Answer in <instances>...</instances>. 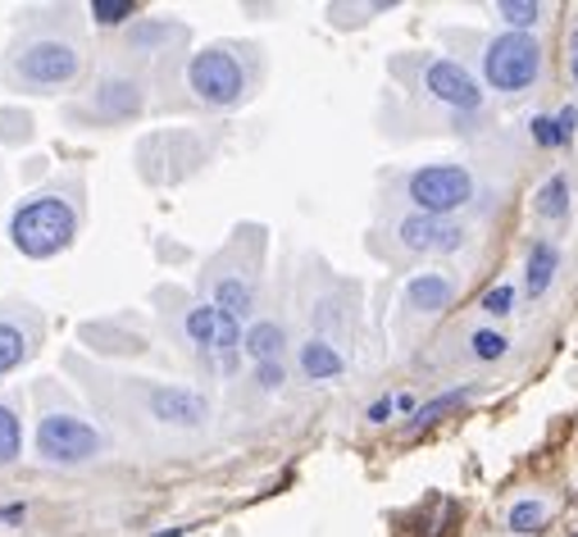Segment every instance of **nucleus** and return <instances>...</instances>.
Returning a JSON list of instances; mask_svg holds the SVG:
<instances>
[{"mask_svg":"<svg viewBox=\"0 0 578 537\" xmlns=\"http://www.w3.org/2000/svg\"><path fill=\"white\" fill-rule=\"evenodd\" d=\"M73 232H78L73 206L60 197H37L23 210H14V219H10V237L28 260H51L56 251L69 247Z\"/></svg>","mask_w":578,"mask_h":537,"instance_id":"obj_1","label":"nucleus"},{"mask_svg":"<svg viewBox=\"0 0 578 537\" xmlns=\"http://www.w3.org/2000/svg\"><path fill=\"white\" fill-rule=\"evenodd\" d=\"M484 78L501 96H524L542 78V41L534 32H501L484 46Z\"/></svg>","mask_w":578,"mask_h":537,"instance_id":"obj_2","label":"nucleus"},{"mask_svg":"<svg viewBox=\"0 0 578 537\" xmlns=\"http://www.w3.org/2000/svg\"><path fill=\"white\" fill-rule=\"evenodd\" d=\"M406 191L419 206V215L451 219L456 210H465L474 201V173L465 165H423V169L410 173Z\"/></svg>","mask_w":578,"mask_h":537,"instance_id":"obj_3","label":"nucleus"},{"mask_svg":"<svg viewBox=\"0 0 578 537\" xmlns=\"http://www.w3.org/2000/svg\"><path fill=\"white\" fill-rule=\"evenodd\" d=\"M187 87L197 91V101L228 110V106H237L247 96V69H242V60H237V56H228L223 46H210V51L191 56Z\"/></svg>","mask_w":578,"mask_h":537,"instance_id":"obj_4","label":"nucleus"},{"mask_svg":"<svg viewBox=\"0 0 578 537\" xmlns=\"http://www.w3.org/2000/svg\"><path fill=\"white\" fill-rule=\"evenodd\" d=\"M37 451L46 460H60V465H82L101 451V432L73 415H46L37 428Z\"/></svg>","mask_w":578,"mask_h":537,"instance_id":"obj_5","label":"nucleus"},{"mask_svg":"<svg viewBox=\"0 0 578 537\" xmlns=\"http://www.w3.org/2000/svg\"><path fill=\"white\" fill-rule=\"evenodd\" d=\"M423 87L432 101H442L447 110H460V115L484 110V87H478V78L456 60H432L423 69Z\"/></svg>","mask_w":578,"mask_h":537,"instance_id":"obj_6","label":"nucleus"},{"mask_svg":"<svg viewBox=\"0 0 578 537\" xmlns=\"http://www.w3.org/2000/svg\"><path fill=\"white\" fill-rule=\"evenodd\" d=\"M397 237H401V247L415 251V256H456L465 241H469V232L456 219H438V215H410V219H401Z\"/></svg>","mask_w":578,"mask_h":537,"instance_id":"obj_7","label":"nucleus"},{"mask_svg":"<svg viewBox=\"0 0 578 537\" xmlns=\"http://www.w3.org/2000/svg\"><path fill=\"white\" fill-rule=\"evenodd\" d=\"M78 51L69 41H32L28 51L19 56V73L23 82L32 87H60V82H73L78 78Z\"/></svg>","mask_w":578,"mask_h":537,"instance_id":"obj_8","label":"nucleus"},{"mask_svg":"<svg viewBox=\"0 0 578 537\" xmlns=\"http://www.w3.org/2000/svg\"><path fill=\"white\" fill-rule=\"evenodd\" d=\"M147 406L160 424H173V428H201L210 419V401L201 392H191V387H156Z\"/></svg>","mask_w":578,"mask_h":537,"instance_id":"obj_9","label":"nucleus"},{"mask_svg":"<svg viewBox=\"0 0 578 537\" xmlns=\"http://www.w3.org/2000/svg\"><path fill=\"white\" fill-rule=\"evenodd\" d=\"M556 274H560V247L551 237H538L534 247H528V256H524V297L542 301L551 291V282H556Z\"/></svg>","mask_w":578,"mask_h":537,"instance_id":"obj_10","label":"nucleus"},{"mask_svg":"<svg viewBox=\"0 0 578 537\" xmlns=\"http://www.w3.org/2000/svg\"><path fill=\"white\" fill-rule=\"evenodd\" d=\"M456 291H460V287H456L447 274H415V278L406 282V306L419 310V315H442V310H451Z\"/></svg>","mask_w":578,"mask_h":537,"instance_id":"obj_11","label":"nucleus"},{"mask_svg":"<svg viewBox=\"0 0 578 537\" xmlns=\"http://www.w3.org/2000/svg\"><path fill=\"white\" fill-rule=\"evenodd\" d=\"M551 519H556V506H551L547 497H519V501L506 510V528H510V533H524V537L547 533Z\"/></svg>","mask_w":578,"mask_h":537,"instance_id":"obj_12","label":"nucleus"},{"mask_svg":"<svg viewBox=\"0 0 578 537\" xmlns=\"http://www.w3.org/2000/svg\"><path fill=\"white\" fill-rule=\"evenodd\" d=\"M342 369H347V360H342V351H337L332 341L310 337L306 347H301V374H306L310 382H328V378H337Z\"/></svg>","mask_w":578,"mask_h":537,"instance_id":"obj_13","label":"nucleus"},{"mask_svg":"<svg viewBox=\"0 0 578 537\" xmlns=\"http://www.w3.org/2000/svg\"><path fill=\"white\" fill-rule=\"evenodd\" d=\"M528 132H534L538 146H551V151H560V146H569L574 132H578V110L565 106L560 115H534V119H528Z\"/></svg>","mask_w":578,"mask_h":537,"instance_id":"obj_14","label":"nucleus"},{"mask_svg":"<svg viewBox=\"0 0 578 537\" xmlns=\"http://www.w3.org/2000/svg\"><path fill=\"white\" fill-rule=\"evenodd\" d=\"M215 306L242 324V319H251V310H256V287H251L247 278H237V274H223V278L215 282Z\"/></svg>","mask_w":578,"mask_h":537,"instance_id":"obj_15","label":"nucleus"},{"mask_svg":"<svg viewBox=\"0 0 578 537\" xmlns=\"http://www.w3.org/2000/svg\"><path fill=\"white\" fill-rule=\"evenodd\" d=\"M282 347H287V332H282V324H273V319L251 324V328H247V337H242V351H247L256 365L282 360Z\"/></svg>","mask_w":578,"mask_h":537,"instance_id":"obj_16","label":"nucleus"},{"mask_svg":"<svg viewBox=\"0 0 578 537\" xmlns=\"http://www.w3.org/2000/svg\"><path fill=\"white\" fill-rule=\"evenodd\" d=\"M219 328H223V315L215 301L187 310V337H191V347H201L206 356H215V347H219Z\"/></svg>","mask_w":578,"mask_h":537,"instance_id":"obj_17","label":"nucleus"},{"mask_svg":"<svg viewBox=\"0 0 578 537\" xmlns=\"http://www.w3.org/2000/svg\"><path fill=\"white\" fill-rule=\"evenodd\" d=\"M137 106H141L137 82H123V78H114V82H106L101 91H96V110H101V115H110V119H128V115H137Z\"/></svg>","mask_w":578,"mask_h":537,"instance_id":"obj_18","label":"nucleus"},{"mask_svg":"<svg viewBox=\"0 0 578 537\" xmlns=\"http://www.w3.org/2000/svg\"><path fill=\"white\" fill-rule=\"evenodd\" d=\"M534 215H538V219H551V223H560V219L569 215V178H565V173H551V178L538 187Z\"/></svg>","mask_w":578,"mask_h":537,"instance_id":"obj_19","label":"nucleus"},{"mask_svg":"<svg viewBox=\"0 0 578 537\" xmlns=\"http://www.w3.org/2000/svg\"><path fill=\"white\" fill-rule=\"evenodd\" d=\"M497 14H501V23H506V32H534L547 10L538 6V0H501Z\"/></svg>","mask_w":578,"mask_h":537,"instance_id":"obj_20","label":"nucleus"},{"mask_svg":"<svg viewBox=\"0 0 578 537\" xmlns=\"http://www.w3.org/2000/svg\"><path fill=\"white\" fill-rule=\"evenodd\" d=\"M474 397V387H451V392H442V397H432L428 406H419L415 410V419H410V428H428V424H438L442 415H451L456 406H465Z\"/></svg>","mask_w":578,"mask_h":537,"instance_id":"obj_21","label":"nucleus"},{"mask_svg":"<svg viewBox=\"0 0 578 537\" xmlns=\"http://www.w3.org/2000/svg\"><path fill=\"white\" fill-rule=\"evenodd\" d=\"M469 351H474V360L492 365V360H501V356L510 351V337L497 332V328H474V332H469Z\"/></svg>","mask_w":578,"mask_h":537,"instance_id":"obj_22","label":"nucleus"},{"mask_svg":"<svg viewBox=\"0 0 578 537\" xmlns=\"http://www.w3.org/2000/svg\"><path fill=\"white\" fill-rule=\"evenodd\" d=\"M28 356V337L14 324H0V374H10Z\"/></svg>","mask_w":578,"mask_h":537,"instance_id":"obj_23","label":"nucleus"},{"mask_svg":"<svg viewBox=\"0 0 578 537\" xmlns=\"http://www.w3.org/2000/svg\"><path fill=\"white\" fill-rule=\"evenodd\" d=\"M19 447H23L19 419H14V410H10V406H0V465L14 460V456H19Z\"/></svg>","mask_w":578,"mask_h":537,"instance_id":"obj_24","label":"nucleus"},{"mask_svg":"<svg viewBox=\"0 0 578 537\" xmlns=\"http://www.w3.org/2000/svg\"><path fill=\"white\" fill-rule=\"evenodd\" d=\"M515 306H519V291H515V282H497L492 291H484V310H488L492 319L515 315Z\"/></svg>","mask_w":578,"mask_h":537,"instance_id":"obj_25","label":"nucleus"},{"mask_svg":"<svg viewBox=\"0 0 578 537\" xmlns=\"http://www.w3.org/2000/svg\"><path fill=\"white\" fill-rule=\"evenodd\" d=\"M132 14H137L132 0H91V19H96V23H106V28H114V23L132 19Z\"/></svg>","mask_w":578,"mask_h":537,"instance_id":"obj_26","label":"nucleus"},{"mask_svg":"<svg viewBox=\"0 0 578 537\" xmlns=\"http://www.w3.org/2000/svg\"><path fill=\"white\" fill-rule=\"evenodd\" d=\"M256 382L265 387V392H278V387L287 382V369H282V360H269V365H256Z\"/></svg>","mask_w":578,"mask_h":537,"instance_id":"obj_27","label":"nucleus"},{"mask_svg":"<svg viewBox=\"0 0 578 537\" xmlns=\"http://www.w3.org/2000/svg\"><path fill=\"white\" fill-rule=\"evenodd\" d=\"M397 410H401V401H397V397H382V401H373V406H369V415H365V419H369V424H388Z\"/></svg>","mask_w":578,"mask_h":537,"instance_id":"obj_28","label":"nucleus"},{"mask_svg":"<svg viewBox=\"0 0 578 537\" xmlns=\"http://www.w3.org/2000/svg\"><path fill=\"white\" fill-rule=\"evenodd\" d=\"M569 73H574V87H578V28L569 37Z\"/></svg>","mask_w":578,"mask_h":537,"instance_id":"obj_29","label":"nucleus"},{"mask_svg":"<svg viewBox=\"0 0 578 537\" xmlns=\"http://www.w3.org/2000/svg\"><path fill=\"white\" fill-rule=\"evenodd\" d=\"M156 537H182V528H169V533H156Z\"/></svg>","mask_w":578,"mask_h":537,"instance_id":"obj_30","label":"nucleus"},{"mask_svg":"<svg viewBox=\"0 0 578 537\" xmlns=\"http://www.w3.org/2000/svg\"><path fill=\"white\" fill-rule=\"evenodd\" d=\"M574 537H578V533H574Z\"/></svg>","mask_w":578,"mask_h":537,"instance_id":"obj_31","label":"nucleus"}]
</instances>
